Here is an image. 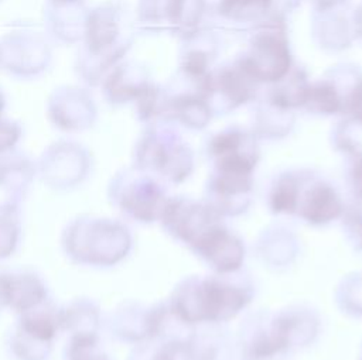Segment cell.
<instances>
[{
  "mask_svg": "<svg viewBox=\"0 0 362 360\" xmlns=\"http://www.w3.org/2000/svg\"><path fill=\"white\" fill-rule=\"evenodd\" d=\"M290 66V55L281 34L277 31L260 32L252 54L242 61L240 68L255 80H279Z\"/></svg>",
  "mask_w": 362,
  "mask_h": 360,
  "instance_id": "cell-1",
  "label": "cell"
},
{
  "mask_svg": "<svg viewBox=\"0 0 362 360\" xmlns=\"http://www.w3.org/2000/svg\"><path fill=\"white\" fill-rule=\"evenodd\" d=\"M304 212L310 222H327L335 217L339 212V202L335 192L328 186H315L308 192Z\"/></svg>",
  "mask_w": 362,
  "mask_h": 360,
  "instance_id": "cell-2",
  "label": "cell"
},
{
  "mask_svg": "<svg viewBox=\"0 0 362 360\" xmlns=\"http://www.w3.org/2000/svg\"><path fill=\"white\" fill-rule=\"evenodd\" d=\"M270 0H223L221 10L233 18H247L267 8Z\"/></svg>",
  "mask_w": 362,
  "mask_h": 360,
  "instance_id": "cell-3",
  "label": "cell"
},
{
  "mask_svg": "<svg viewBox=\"0 0 362 360\" xmlns=\"http://www.w3.org/2000/svg\"><path fill=\"white\" fill-rule=\"evenodd\" d=\"M354 181H355L356 192L362 196V160L355 165V169H354Z\"/></svg>",
  "mask_w": 362,
  "mask_h": 360,
  "instance_id": "cell-4",
  "label": "cell"
}]
</instances>
